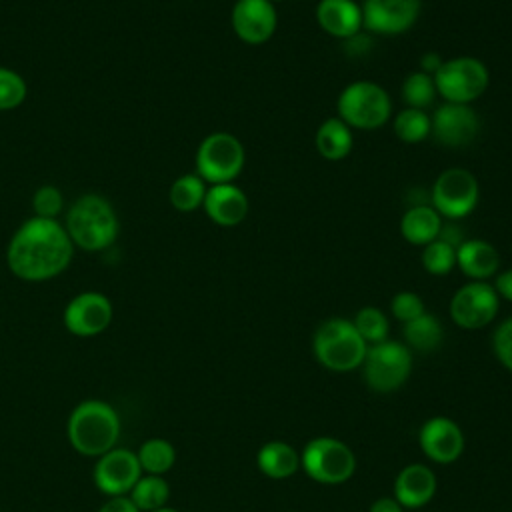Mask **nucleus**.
<instances>
[{
  "mask_svg": "<svg viewBox=\"0 0 512 512\" xmlns=\"http://www.w3.org/2000/svg\"><path fill=\"white\" fill-rule=\"evenodd\" d=\"M256 464L264 476L284 480L296 474V470L300 468V454L288 442L272 440L260 446L256 454Z\"/></svg>",
  "mask_w": 512,
  "mask_h": 512,
  "instance_id": "nucleus-23",
  "label": "nucleus"
},
{
  "mask_svg": "<svg viewBox=\"0 0 512 512\" xmlns=\"http://www.w3.org/2000/svg\"><path fill=\"white\" fill-rule=\"evenodd\" d=\"M152 512H178L176 508H168V506H162V508H158V510H152Z\"/></svg>",
  "mask_w": 512,
  "mask_h": 512,
  "instance_id": "nucleus-41",
  "label": "nucleus"
},
{
  "mask_svg": "<svg viewBox=\"0 0 512 512\" xmlns=\"http://www.w3.org/2000/svg\"><path fill=\"white\" fill-rule=\"evenodd\" d=\"M456 266L472 280H488L500 266V254L486 240H464L456 248Z\"/></svg>",
  "mask_w": 512,
  "mask_h": 512,
  "instance_id": "nucleus-21",
  "label": "nucleus"
},
{
  "mask_svg": "<svg viewBox=\"0 0 512 512\" xmlns=\"http://www.w3.org/2000/svg\"><path fill=\"white\" fill-rule=\"evenodd\" d=\"M480 188L476 176L466 168H446L434 182L432 208L450 220L468 216L478 204Z\"/></svg>",
  "mask_w": 512,
  "mask_h": 512,
  "instance_id": "nucleus-10",
  "label": "nucleus"
},
{
  "mask_svg": "<svg viewBox=\"0 0 512 512\" xmlns=\"http://www.w3.org/2000/svg\"><path fill=\"white\" fill-rule=\"evenodd\" d=\"M98 512H140L128 496H110Z\"/></svg>",
  "mask_w": 512,
  "mask_h": 512,
  "instance_id": "nucleus-37",
  "label": "nucleus"
},
{
  "mask_svg": "<svg viewBox=\"0 0 512 512\" xmlns=\"http://www.w3.org/2000/svg\"><path fill=\"white\" fill-rule=\"evenodd\" d=\"M204 210L218 226H236L248 216V196L236 184H212L204 196Z\"/></svg>",
  "mask_w": 512,
  "mask_h": 512,
  "instance_id": "nucleus-18",
  "label": "nucleus"
},
{
  "mask_svg": "<svg viewBox=\"0 0 512 512\" xmlns=\"http://www.w3.org/2000/svg\"><path fill=\"white\" fill-rule=\"evenodd\" d=\"M368 512H404L402 504L392 496H382L370 504Z\"/></svg>",
  "mask_w": 512,
  "mask_h": 512,
  "instance_id": "nucleus-39",
  "label": "nucleus"
},
{
  "mask_svg": "<svg viewBox=\"0 0 512 512\" xmlns=\"http://www.w3.org/2000/svg\"><path fill=\"white\" fill-rule=\"evenodd\" d=\"M432 78L436 92L444 98V102L454 104L474 102L486 92L490 84V72L486 64L474 56H456L444 60Z\"/></svg>",
  "mask_w": 512,
  "mask_h": 512,
  "instance_id": "nucleus-7",
  "label": "nucleus"
},
{
  "mask_svg": "<svg viewBox=\"0 0 512 512\" xmlns=\"http://www.w3.org/2000/svg\"><path fill=\"white\" fill-rule=\"evenodd\" d=\"M142 468L136 452L126 448H112L98 456L94 468V484L108 496H126L132 486L140 480Z\"/></svg>",
  "mask_w": 512,
  "mask_h": 512,
  "instance_id": "nucleus-13",
  "label": "nucleus"
},
{
  "mask_svg": "<svg viewBox=\"0 0 512 512\" xmlns=\"http://www.w3.org/2000/svg\"><path fill=\"white\" fill-rule=\"evenodd\" d=\"M418 444L428 460L436 464H452L464 452V434L454 420L432 416L422 424Z\"/></svg>",
  "mask_w": 512,
  "mask_h": 512,
  "instance_id": "nucleus-16",
  "label": "nucleus"
},
{
  "mask_svg": "<svg viewBox=\"0 0 512 512\" xmlns=\"http://www.w3.org/2000/svg\"><path fill=\"white\" fill-rule=\"evenodd\" d=\"M422 266L434 276L448 274L456 266V248L440 238L432 240L422 250Z\"/></svg>",
  "mask_w": 512,
  "mask_h": 512,
  "instance_id": "nucleus-32",
  "label": "nucleus"
},
{
  "mask_svg": "<svg viewBox=\"0 0 512 512\" xmlns=\"http://www.w3.org/2000/svg\"><path fill=\"white\" fill-rule=\"evenodd\" d=\"M236 2H238V0H236Z\"/></svg>",
  "mask_w": 512,
  "mask_h": 512,
  "instance_id": "nucleus-43",
  "label": "nucleus"
},
{
  "mask_svg": "<svg viewBox=\"0 0 512 512\" xmlns=\"http://www.w3.org/2000/svg\"><path fill=\"white\" fill-rule=\"evenodd\" d=\"M432 124L426 110L404 108L394 118V134L406 144H418L430 136Z\"/></svg>",
  "mask_w": 512,
  "mask_h": 512,
  "instance_id": "nucleus-29",
  "label": "nucleus"
},
{
  "mask_svg": "<svg viewBox=\"0 0 512 512\" xmlns=\"http://www.w3.org/2000/svg\"><path fill=\"white\" fill-rule=\"evenodd\" d=\"M366 384L380 394L398 390L410 376L412 354L406 344L396 340H384L368 346L364 362Z\"/></svg>",
  "mask_w": 512,
  "mask_h": 512,
  "instance_id": "nucleus-9",
  "label": "nucleus"
},
{
  "mask_svg": "<svg viewBox=\"0 0 512 512\" xmlns=\"http://www.w3.org/2000/svg\"><path fill=\"white\" fill-rule=\"evenodd\" d=\"M316 20L330 36L350 40L362 30V8L354 0H320Z\"/></svg>",
  "mask_w": 512,
  "mask_h": 512,
  "instance_id": "nucleus-20",
  "label": "nucleus"
},
{
  "mask_svg": "<svg viewBox=\"0 0 512 512\" xmlns=\"http://www.w3.org/2000/svg\"><path fill=\"white\" fill-rule=\"evenodd\" d=\"M128 494H130L128 498L134 502V506L140 512H152L166 506L170 496V486L162 476L146 474V476H140V480L132 486Z\"/></svg>",
  "mask_w": 512,
  "mask_h": 512,
  "instance_id": "nucleus-26",
  "label": "nucleus"
},
{
  "mask_svg": "<svg viewBox=\"0 0 512 512\" xmlns=\"http://www.w3.org/2000/svg\"><path fill=\"white\" fill-rule=\"evenodd\" d=\"M312 350L324 368L332 372H352L362 366L368 344L358 334L352 320L328 318L316 328Z\"/></svg>",
  "mask_w": 512,
  "mask_h": 512,
  "instance_id": "nucleus-4",
  "label": "nucleus"
},
{
  "mask_svg": "<svg viewBox=\"0 0 512 512\" xmlns=\"http://www.w3.org/2000/svg\"><path fill=\"white\" fill-rule=\"evenodd\" d=\"M430 136L442 146L462 148L468 146L480 130L478 114L468 104L444 102L430 116Z\"/></svg>",
  "mask_w": 512,
  "mask_h": 512,
  "instance_id": "nucleus-12",
  "label": "nucleus"
},
{
  "mask_svg": "<svg viewBox=\"0 0 512 512\" xmlns=\"http://www.w3.org/2000/svg\"><path fill=\"white\" fill-rule=\"evenodd\" d=\"M112 322V302L102 292H82L64 310V326L76 336H96Z\"/></svg>",
  "mask_w": 512,
  "mask_h": 512,
  "instance_id": "nucleus-15",
  "label": "nucleus"
},
{
  "mask_svg": "<svg viewBox=\"0 0 512 512\" xmlns=\"http://www.w3.org/2000/svg\"><path fill=\"white\" fill-rule=\"evenodd\" d=\"M206 190L208 186L198 174H184L172 182L168 198L176 210L192 212L204 204Z\"/></svg>",
  "mask_w": 512,
  "mask_h": 512,
  "instance_id": "nucleus-28",
  "label": "nucleus"
},
{
  "mask_svg": "<svg viewBox=\"0 0 512 512\" xmlns=\"http://www.w3.org/2000/svg\"><path fill=\"white\" fill-rule=\"evenodd\" d=\"M136 458L140 462L142 472H148V474H154V476H162L164 472H168L174 466L176 450L164 438H150V440H146L138 448Z\"/></svg>",
  "mask_w": 512,
  "mask_h": 512,
  "instance_id": "nucleus-27",
  "label": "nucleus"
},
{
  "mask_svg": "<svg viewBox=\"0 0 512 512\" xmlns=\"http://www.w3.org/2000/svg\"><path fill=\"white\" fill-rule=\"evenodd\" d=\"M442 62H444V60H442L436 52H428V54H424V56L420 58V68H422V72L434 76V72L440 68Z\"/></svg>",
  "mask_w": 512,
  "mask_h": 512,
  "instance_id": "nucleus-40",
  "label": "nucleus"
},
{
  "mask_svg": "<svg viewBox=\"0 0 512 512\" xmlns=\"http://www.w3.org/2000/svg\"><path fill=\"white\" fill-rule=\"evenodd\" d=\"M494 290L498 292L500 298L512 302V268L504 270L502 274L496 276V284H494Z\"/></svg>",
  "mask_w": 512,
  "mask_h": 512,
  "instance_id": "nucleus-38",
  "label": "nucleus"
},
{
  "mask_svg": "<svg viewBox=\"0 0 512 512\" xmlns=\"http://www.w3.org/2000/svg\"><path fill=\"white\" fill-rule=\"evenodd\" d=\"M32 208L36 212L38 218H48V220H56L64 208V196L62 192L52 186V184H46V186H40L36 192H34V198H32Z\"/></svg>",
  "mask_w": 512,
  "mask_h": 512,
  "instance_id": "nucleus-34",
  "label": "nucleus"
},
{
  "mask_svg": "<svg viewBox=\"0 0 512 512\" xmlns=\"http://www.w3.org/2000/svg\"><path fill=\"white\" fill-rule=\"evenodd\" d=\"M402 334H404L406 346H410L418 352H432L440 346L444 330L436 316L424 312L418 318L406 322L402 328Z\"/></svg>",
  "mask_w": 512,
  "mask_h": 512,
  "instance_id": "nucleus-25",
  "label": "nucleus"
},
{
  "mask_svg": "<svg viewBox=\"0 0 512 512\" xmlns=\"http://www.w3.org/2000/svg\"><path fill=\"white\" fill-rule=\"evenodd\" d=\"M354 328L358 330V334L364 338V342L368 346L378 344L388 340V330H390V322L386 318V314L380 308L374 306H364L356 312L354 320H352Z\"/></svg>",
  "mask_w": 512,
  "mask_h": 512,
  "instance_id": "nucleus-31",
  "label": "nucleus"
},
{
  "mask_svg": "<svg viewBox=\"0 0 512 512\" xmlns=\"http://www.w3.org/2000/svg\"><path fill=\"white\" fill-rule=\"evenodd\" d=\"M390 310H392V316L396 320H400L402 324L418 318L420 314H424V302L422 298L416 294V292H410V290H402L398 292L392 302H390Z\"/></svg>",
  "mask_w": 512,
  "mask_h": 512,
  "instance_id": "nucleus-35",
  "label": "nucleus"
},
{
  "mask_svg": "<svg viewBox=\"0 0 512 512\" xmlns=\"http://www.w3.org/2000/svg\"><path fill=\"white\" fill-rule=\"evenodd\" d=\"M492 348L504 368L512 372V316L498 324L492 334Z\"/></svg>",
  "mask_w": 512,
  "mask_h": 512,
  "instance_id": "nucleus-36",
  "label": "nucleus"
},
{
  "mask_svg": "<svg viewBox=\"0 0 512 512\" xmlns=\"http://www.w3.org/2000/svg\"><path fill=\"white\" fill-rule=\"evenodd\" d=\"M316 150L326 160H342L350 154L354 138L350 126L338 116L326 118L316 130Z\"/></svg>",
  "mask_w": 512,
  "mask_h": 512,
  "instance_id": "nucleus-24",
  "label": "nucleus"
},
{
  "mask_svg": "<svg viewBox=\"0 0 512 512\" xmlns=\"http://www.w3.org/2000/svg\"><path fill=\"white\" fill-rule=\"evenodd\" d=\"M120 436V418L116 410L102 400L78 404L68 418V438L76 452L84 456H102L112 450Z\"/></svg>",
  "mask_w": 512,
  "mask_h": 512,
  "instance_id": "nucleus-3",
  "label": "nucleus"
},
{
  "mask_svg": "<svg viewBox=\"0 0 512 512\" xmlns=\"http://www.w3.org/2000/svg\"><path fill=\"white\" fill-rule=\"evenodd\" d=\"M442 216L428 204H416L408 208L400 220V234L406 242L426 246L440 236Z\"/></svg>",
  "mask_w": 512,
  "mask_h": 512,
  "instance_id": "nucleus-22",
  "label": "nucleus"
},
{
  "mask_svg": "<svg viewBox=\"0 0 512 512\" xmlns=\"http://www.w3.org/2000/svg\"><path fill=\"white\" fill-rule=\"evenodd\" d=\"M64 228L74 246L86 252H98L114 244L120 224L106 198L84 194L70 206Z\"/></svg>",
  "mask_w": 512,
  "mask_h": 512,
  "instance_id": "nucleus-2",
  "label": "nucleus"
},
{
  "mask_svg": "<svg viewBox=\"0 0 512 512\" xmlns=\"http://www.w3.org/2000/svg\"><path fill=\"white\" fill-rule=\"evenodd\" d=\"M300 466L312 480L336 486L352 478L356 470V456L352 448L342 440L318 436L304 446L300 454Z\"/></svg>",
  "mask_w": 512,
  "mask_h": 512,
  "instance_id": "nucleus-6",
  "label": "nucleus"
},
{
  "mask_svg": "<svg viewBox=\"0 0 512 512\" xmlns=\"http://www.w3.org/2000/svg\"><path fill=\"white\" fill-rule=\"evenodd\" d=\"M436 494V474L426 464L404 466L394 480V498L402 508H422Z\"/></svg>",
  "mask_w": 512,
  "mask_h": 512,
  "instance_id": "nucleus-19",
  "label": "nucleus"
},
{
  "mask_svg": "<svg viewBox=\"0 0 512 512\" xmlns=\"http://www.w3.org/2000/svg\"><path fill=\"white\" fill-rule=\"evenodd\" d=\"M436 96H438V92H436L434 78L422 70L412 72L402 82V100H404L406 108L426 110L428 106L434 104Z\"/></svg>",
  "mask_w": 512,
  "mask_h": 512,
  "instance_id": "nucleus-30",
  "label": "nucleus"
},
{
  "mask_svg": "<svg viewBox=\"0 0 512 512\" xmlns=\"http://www.w3.org/2000/svg\"><path fill=\"white\" fill-rule=\"evenodd\" d=\"M338 118L350 128L374 130L384 126L392 114L388 92L370 80H356L348 84L336 102Z\"/></svg>",
  "mask_w": 512,
  "mask_h": 512,
  "instance_id": "nucleus-5",
  "label": "nucleus"
},
{
  "mask_svg": "<svg viewBox=\"0 0 512 512\" xmlns=\"http://www.w3.org/2000/svg\"><path fill=\"white\" fill-rule=\"evenodd\" d=\"M26 98L24 78L10 68L0 66V110L18 108Z\"/></svg>",
  "mask_w": 512,
  "mask_h": 512,
  "instance_id": "nucleus-33",
  "label": "nucleus"
},
{
  "mask_svg": "<svg viewBox=\"0 0 512 512\" xmlns=\"http://www.w3.org/2000/svg\"><path fill=\"white\" fill-rule=\"evenodd\" d=\"M422 0H364L362 28L376 34H402L420 16Z\"/></svg>",
  "mask_w": 512,
  "mask_h": 512,
  "instance_id": "nucleus-14",
  "label": "nucleus"
},
{
  "mask_svg": "<svg viewBox=\"0 0 512 512\" xmlns=\"http://www.w3.org/2000/svg\"><path fill=\"white\" fill-rule=\"evenodd\" d=\"M268 2H272V4H274V2H282V0H268Z\"/></svg>",
  "mask_w": 512,
  "mask_h": 512,
  "instance_id": "nucleus-42",
  "label": "nucleus"
},
{
  "mask_svg": "<svg viewBox=\"0 0 512 512\" xmlns=\"http://www.w3.org/2000/svg\"><path fill=\"white\" fill-rule=\"evenodd\" d=\"M278 12L268 0H238L232 8V28L246 44H264L272 38Z\"/></svg>",
  "mask_w": 512,
  "mask_h": 512,
  "instance_id": "nucleus-17",
  "label": "nucleus"
},
{
  "mask_svg": "<svg viewBox=\"0 0 512 512\" xmlns=\"http://www.w3.org/2000/svg\"><path fill=\"white\" fill-rule=\"evenodd\" d=\"M74 244L58 220L30 218L12 236L6 260L14 276L42 282L64 272L72 260Z\"/></svg>",
  "mask_w": 512,
  "mask_h": 512,
  "instance_id": "nucleus-1",
  "label": "nucleus"
},
{
  "mask_svg": "<svg viewBox=\"0 0 512 512\" xmlns=\"http://www.w3.org/2000/svg\"><path fill=\"white\" fill-rule=\"evenodd\" d=\"M244 146L230 132L208 134L196 150V174L206 184H228L244 168Z\"/></svg>",
  "mask_w": 512,
  "mask_h": 512,
  "instance_id": "nucleus-8",
  "label": "nucleus"
},
{
  "mask_svg": "<svg viewBox=\"0 0 512 512\" xmlns=\"http://www.w3.org/2000/svg\"><path fill=\"white\" fill-rule=\"evenodd\" d=\"M500 308V296L486 280H470L460 286L450 300V318L464 330H480L488 326Z\"/></svg>",
  "mask_w": 512,
  "mask_h": 512,
  "instance_id": "nucleus-11",
  "label": "nucleus"
}]
</instances>
